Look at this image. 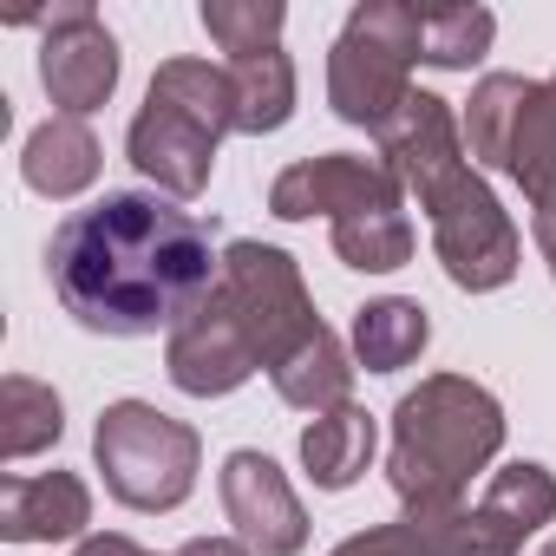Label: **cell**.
I'll return each mask as SVG.
<instances>
[{
    "instance_id": "1",
    "label": "cell",
    "mask_w": 556,
    "mask_h": 556,
    "mask_svg": "<svg viewBox=\"0 0 556 556\" xmlns=\"http://www.w3.org/2000/svg\"><path fill=\"white\" fill-rule=\"evenodd\" d=\"M47 275L60 308L86 334H177L223 275L216 223L177 210L157 190H105L53 229Z\"/></svg>"
},
{
    "instance_id": "2",
    "label": "cell",
    "mask_w": 556,
    "mask_h": 556,
    "mask_svg": "<svg viewBox=\"0 0 556 556\" xmlns=\"http://www.w3.org/2000/svg\"><path fill=\"white\" fill-rule=\"evenodd\" d=\"M374 138H380V157L393 164V177L419 197V210L432 223V249H439L452 282L471 295L504 289L517 275L523 236L504 216V203L491 197V184L478 177V164L465 151V125L452 118V105L439 92H413Z\"/></svg>"
},
{
    "instance_id": "3",
    "label": "cell",
    "mask_w": 556,
    "mask_h": 556,
    "mask_svg": "<svg viewBox=\"0 0 556 556\" xmlns=\"http://www.w3.org/2000/svg\"><path fill=\"white\" fill-rule=\"evenodd\" d=\"M504 445V406L465 380V374H432L393 406V458L387 478L406 504L413 523H439L465 510L471 471H484Z\"/></svg>"
},
{
    "instance_id": "4",
    "label": "cell",
    "mask_w": 556,
    "mask_h": 556,
    "mask_svg": "<svg viewBox=\"0 0 556 556\" xmlns=\"http://www.w3.org/2000/svg\"><path fill=\"white\" fill-rule=\"evenodd\" d=\"M223 131H236V86H229V66H210V60H164L151 73V92L125 131V151L131 164L164 190V197H203L210 184V164H216V144Z\"/></svg>"
},
{
    "instance_id": "5",
    "label": "cell",
    "mask_w": 556,
    "mask_h": 556,
    "mask_svg": "<svg viewBox=\"0 0 556 556\" xmlns=\"http://www.w3.org/2000/svg\"><path fill=\"white\" fill-rule=\"evenodd\" d=\"M426 53V8L406 0H367L348 14L334 53H328V99L348 125L380 131L413 99V60Z\"/></svg>"
},
{
    "instance_id": "6",
    "label": "cell",
    "mask_w": 556,
    "mask_h": 556,
    "mask_svg": "<svg viewBox=\"0 0 556 556\" xmlns=\"http://www.w3.org/2000/svg\"><path fill=\"white\" fill-rule=\"evenodd\" d=\"M92 458L105 471V491L125 510H177L197 491L203 439H197V426H184L144 400H118L99 413Z\"/></svg>"
},
{
    "instance_id": "7",
    "label": "cell",
    "mask_w": 556,
    "mask_h": 556,
    "mask_svg": "<svg viewBox=\"0 0 556 556\" xmlns=\"http://www.w3.org/2000/svg\"><path fill=\"white\" fill-rule=\"evenodd\" d=\"M216 308L236 321V334L249 341L255 367H282L295 361L315 334H321V315L302 289V268L282 255V249H268V242H229L223 255V275H216Z\"/></svg>"
},
{
    "instance_id": "8",
    "label": "cell",
    "mask_w": 556,
    "mask_h": 556,
    "mask_svg": "<svg viewBox=\"0 0 556 556\" xmlns=\"http://www.w3.org/2000/svg\"><path fill=\"white\" fill-rule=\"evenodd\" d=\"M556 517V478L530 458L491 471L484 497L471 510H452L439 523H419L439 556H517L523 536H536Z\"/></svg>"
},
{
    "instance_id": "9",
    "label": "cell",
    "mask_w": 556,
    "mask_h": 556,
    "mask_svg": "<svg viewBox=\"0 0 556 556\" xmlns=\"http://www.w3.org/2000/svg\"><path fill=\"white\" fill-rule=\"evenodd\" d=\"M14 27H40V86L66 118H92L118 92V40L86 0H66L53 14H14Z\"/></svg>"
},
{
    "instance_id": "10",
    "label": "cell",
    "mask_w": 556,
    "mask_h": 556,
    "mask_svg": "<svg viewBox=\"0 0 556 556\" xmlns=\"http://www.w3.org/2000/svg\"><path fill=\"white\" fill-rule=\"evenodd\" d=\"M400 177L387 157H354V151H328V157H302L268 184V210L282 223H308V216H354V210H393L400 203Z\"/></svg>"
},
{
    "instance_id": "11",
    "label": "cell",
    "mask_w": 556,
    "mask_h": 556,
    "mask_svg": "<svg viewBox=\"0 0 556 556\" xmlns=\"http://www.w3.org/2000/svg\"><path fill=\"white\" fill-rule=\"evenodd\" d=\"M216 491H223V517L255 556H295L308 543V510L268 452H229Z\"/></svg>"
},
{
    "instance_id": "12",
    "label": "cell",
    "mask_w": 556,
    "mask_h": 556,
    "mask_svg": "<svg viewBox=\"0 0 556 556\" xmlns=\"http://www.w3.org/2000/svg\"><path fill=\"white\" fill-rule=\"evenodd\" d=\"M164 367H170V387L190 393V400H223L236 393L249 374H255V354L249 341L236 334V321L216 308V295L164 341Z\"/></svg>"
},
{
    "instance_id": "13",
    "label": "cell",
    "mask_w": 556,
    "mask_h": 556,
    "mask_svg": "<svg viewBox=\"0 0 556 556\" xmlns=\"http://www.w3.org/2000/svg\"><path fill=\"white\" fill-rule=\"evenodd\" d=\"M92 523V491L73 471H34L0 484V536L8 543H66L86 536Z\"/></svg>"
},
{
    "instance_id": "14",
    "label": "cell",
    "mask_w": 556,
    "mask_h": 556,
    "mask_svg": "<svg viewBox=\"0 0 556 556\" xmlns=\"http://www.w3.org/2000/svg\"><path fill=\"white\" fill-rule=\"evenodd\" d=\"M99 164H105V151H99L92 125H86V118H66V112H53V118L27 138V151H21V177H27L40 197H79V190H92Z\"/></svg>"
},
{
    "instance_id": "15",
    "label": "cell",
    "mask_w": 556,
    "mask_h": 556,
    "mask_svg": "<svg viewBox=\"0 0 556 556\" xmlns=\"http://www.w3.org/2000/svg\"><path fill=\"white\" fill-rule=\"evenodd\" d=\"M504 170L530 197V216H556V73L549 79H530V99L517 112Z\"/></svg>"
},
{
    "instance_id": "16",
    "label": "cell",
    "mask_w": 556,
    "mask_h": 556,
    "mask_svg": "<svg viewBox=\"0 0 556 556\" xmlns=\"http://www.w3.org/2000/svg\"><path fill=\"white\" fill-rule=\"evenodd\" d=\"M374 413L367 406H334V413H321L308 432H302V465H308V478L321 484V491H348L367 465H374Z\"/></svg>"
},
{
    "instance_id": "17",
    "label": "cell",
    "mask_w": 556,
    "mask_h": 556,
    "mask_svg": "<svg viewBox=\"0 0 556 556\" xmlns=\"http://www.w3.org/2000/svg\"><path fill=\"white\" fill-rule=\"evenodd\" d=\"M229 86H236V131L262 138V131H282L295 112V66L282 47H262L229 60Z\"/></svg>"
},
{
    "instance_id": "18",
    "label": "cell",
    "mask_w": 556,
    "mask_h": 556,
    "mask_svg": "<svg viewBox=\"0 0 556 556\" xmlns=\"http://www.w3.org/2000/svg\"><path fill=\"white\" fill-rule=\"evenodd\" d=\"M426 341H432V321H426V308L406 302V295L367 302V308L354 315V354H361L367 374H400V367H413V361L426 354Z\"/></svg>"
},
{
    "instance_id": "19",
    "label": "cell",
    "mask_w": 556,
    "mask_h": 556,
    "mask_svg": "<svg viewBox=\"0 0 556 556\" xmlns=\"http://www.w3.org/2000/svg\"><path fill=\"white\" fill-rule=\"evenodd\" d=\"M275 380V393H282L289 406H302V413H334V406H348V387H354V361H348V348L321 328L295 361H282L268 374Z\"/></svg>"
},
{
    "instance_id": "20",
    "label": "cell",
    "mask_w": 556,
    "mask_h": 556,
    "mask_svg": "<svg viewBox=\"0 0 556 556\" xmlns=\"http://www.w3.org/2000/svg\"><path fill=\"white\" fill-rule=\"evenodd\" d=\"M60 432H66V413L47 380H27V374L0 380V458H34Z\"/></svg>"
},
{
    "instance_id": "21",
    "label": "cell",
    "mask_w": 556,
    "mask_h": 556,
    "mask_svg": "<svg viewBox=\"0 0 556 556\" xmlns=\"http://www.w3.org/2000/svg\"><path fill=\"white\" fill-rule=\"evenodd\" d=\"M413 223H406V210L393 203V210H354V216H341L334 223V255L348 262V268H361V275H393V268H406L413 262Z\"/></svg>"
},
{
    "instance_id": "22",
    "label": "cell",
    "mask_w": 556,
    "mask_h": 556,
    "mask_svg": "<svg viewBox=\"0 0 556 556\" xmlns=\"http://www.w3.org/2000/svg\"><path fill=\"white\" fill-rule=\"evenodd\" d=\"M523 99H530V79H517V73H484V79H478V92H471V105H465V151H471L478 164H497V170H504Z\"/></svg>"
},
{
    "instance_id": "23",
    "label": "cell",
    "mask_w": 556,
    "mask_h": 556,
    "mask_svg": "<svg viewBox=\"0 0 556 556\" xmlns=\"http://www.w3.org/2000/svg\"><path fill=\"white\" fill-rule=\"evenodd\" d=\"M497 40V14L491 8H426V66L439 73H471Z\"/></svg>"
},
{
    "instance_id": "24",
    "label": "cell",
    "mask_w": 556,
    "mask_h": 556,
    "mask_svg": "<svg viewBox=\"0 0 556 556\" xmlns=\"http://www.w3.org/2000/svg\"><path fill=\"white\" fill-rule=\"evenodd\" d=\"M282 21H289L282 0H203V34L229 60L262 53V47H282Z\"/></svg>"
},
{
    "instance_id": "25",
    "label": "cell",
    "mask_w": 556,
    "mask_h": 556,
    "mask_svg": "<svg viewBox=\"0 0 556 556\" xmlns=\"http://www.w3.org/2000/svg\"><path fill=\"white\" fill-rule=\"evenodd\" d=\"M328 556H439V549H432V536H426L413 517H400V523H374V530L348 536V543L328 549Z\"/></svg>"
},
{
    "instance_id": "26",
    "label": "cell",
    "mask_w": 556,
    "mask_h": 556,
    "mask_svg": "<svg viewBox=\"0 0 556 556\" xmlns=\"http://www.w3.org/2000/svg\"><path fill=\"white\" fill-rule=\"evenodd\" d=\"M177 556H255V549H249L242 536H190Z\"/></svg>"
},
{
    "instance_id": "27",
    "label": "cell",
    "mask_w": 556,
    "mask_h": 556,
    "mask_svg": "<svg viewBox=\"0 0 556 556\" xmlns=\"http://www.w3.org/2000/svg\"><path fill=\"white\" fill-rule=\"evenodd\" d=\"M73 556H151V549H138L131 536H79Z\"/></svg>"
},
{
    "instance_id": "28",
    "label": "cell",
    "mask_w": 556,
    "mask_h": 556,
    "mask_svg": "<svg viewBox=\"0 0 556 556\" xmlns=\"http://www.w3.org/2000/svg\"><path fill=\"white\" fill-rule=\"evenodd\" d=\"M530 236H536V249H543V262L556 275V216H530Z\"/></svg>"
},
{
    "instance_id": "29",
    "label": "cell",
    "mask_w": 556,
    "mask_h": 556,
    "mask_svg": "<svg viewBox=\"0 0 556 556\" xmlns=\"http://www.w3.org/2000/svg\"><path fill=\"white\" fill-rule=\"evenodd\" d=\"M543 556H556V536H549V543H543Z\"/></svg>"
}]
</instances>
